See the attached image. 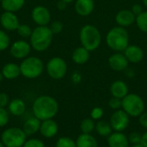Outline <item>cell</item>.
Instances as JSON below:
<instances>
[{
	"label": "cell",
	"mask_w": 147,
	"mask_h": 147,
	"mask_svg": "<svg viewBox=\"0 0 147 147\" xmlns=\"http://www.w3.org/2000/svg\"><path fill=\"white\" fill-rule=\"evenodd\" d=\"M59 112V103L57 100L51 96L43 95L38 96L33 102L32 114L40 121L53 119Z\"/></svg>",
	"instance_id": "1"
},
{
	"label": "cell",
	"mask_w": 147,
	"mask_h": 147,
	"mask_svg": "<svg viewBox=\"0 0 147 147\" xmlns=\"http://www.w3.org/2000/svg\"><path fill=\"white\" fill-rule=\"evenodd\" d=\"M106 42L109 47L117 53L124 52L129 45V34L123 27H115L111 28L106 36Z\"/></svg>",
	"instance_id": "2"
},
{
	"label": "cell",
	"mask_w": 147,
	"mask_h": 147,
	"mask_svg": "<svg viewBox=\"0 0 147 147\" xmlns=\"http://www.w3.org/2000/svg\"><path fill=\"white\" fill-rule=\"evenodd\" d=\"M53 37V34L50 28L47 26H39L32 32L30 36V45L38 52L45 51L51 45Z\"/></svg>",
	"instance_id": "3"
},
{
	"label": "cell",
	"mask_w": 147,
	"mask_h": 147,
	"mask_svg": "<svg viewBox=\"0 0 147 147\" xmlns=\"http://www.w3.org/2000/svg\"><path fill=\"white\" fill-rule=\"evenodd\" d=\"M79 38L82 47H85L90 52L96 50L102 41V35L100 31L96 27L91 24L84 25L81 28Z\"/></svg>",
	"instance_id": "4"
},
{
	"label": "cell",
	"mask_w": 147,
	"mask_h": 147,
	"mask_svg": "<svg viewBox=\"0 0 147 147\" xmlns=\"http://www.w3.org/2000/svg\"><path fill=\"white\" fill-rule=\"evenodd\" d=\"M28 136L22 128L10 127L3 131L0 140L5 147H22Z\"/></svg>",
	"instance_id": "5"
},
{
	"label": "cell",
	"mask_w": 147,
	"mask_h": 147,
	"mask_svg": "<svg viewBox=\"0 0 147 147\" xmlns=\"http://www.w3.org/2000/svg\"><path fill=\"white\" fill-rule=\"evenodd\" d=\"M44 69L43 62L37 57H28L20 65L21 74L28 79L39 78Z\"/></svg>",
	"instance_id": "6"
},
{
	"label": "cell",
	"mask_w": 147,
	"mask_h": 147,
	"mask_svg": "<svg viewBox=\"0 0 147 147\" xmlns=\"http://www.w3.org/2000/svg\"><path fill=\"white\" fill-rule=\"evenodd\" d=\"M121 108L129 116L138 117L144 113L145 102L139 95L127 94L122 99Z\"/></svg>",
	"instance_id": "7"
},
{
	"label": "cell",
	"mask_w": 147,
	"mask_h": 147,
	"mask_svg": "<svg viewBox=\"0 0 147 147\" xmlns=\"http://www.w3.org/2000/svg\"><path fill=\"white\" fill-rule=\"evenodd\" d=\"M47 71L49 77L53 79H61L67 72L66 62L59 57L53 58L47 64Z\"/></svg>",
	"instance_id": "8"
},
{
	"label": "cell",
	"mask_w": 147,
	"mask_h": 147,
	"mask_svg": "<svg viewBox=\"0 0 147 147\" xmlns=\"http://www.w3.org/2000/svg\"><path fill=\"white\" fill-rule=\"evenodd\" d=\"M109 123L115 132L124 131L129 124V115L124 111L118 109L110 117Z\"/></svg>",
	"instance_id": "9"
},
{
	"label": "cell",
	"mask_w": 147,
	"mask_h": 147,
	"mask_svg": "<svg viewBox=\"0 0 147 147\" xmlns=\"http://www.w3.org/2000/svg\"><path fill=\"white\" fill-rule=\"evenodd\" d=\"M32 18L39 26H47L51 21V14L45 6H36L32 10Z\"/></svg>",
	"instance_id": "10"
},
{
	"label": "cell",
	"mask_w": 147,
	"mask_h": 147,
	"mask_svg": "<svg viewBox=\"0 0 147 147\" xmlns=\"http://www.w3.org/2000/svg\"><path fill=\"white\" fill-rule=\"evenodd\" d=\"M59 132V125L53 119L42 121L40 123L39 133L46 139H52L57 135Z\"/></svg>",
	"instance_id": "11"
},
{
	"label": "cell",
	"mask_w": 147,
	"mask_h": 147,
	"mask_svg": "<svg viewBox=\"0 0 147 147\" xmlns=\"http://www.w3.org/2000/svg\"><path fill=\"white\" fill-rule=\"evenodd\" d=\"M31 45L25 40H16L10 47V53L16 59H25L29 54Z\"/></svg>",
	"instance_id": "12"
},
{
	"label": "cell",
	"mask_w": 147,
	"mask_h": 147,
	"mask_svg": "<svg viewBox=\"0 0 147 147\" xmlns=\"http://www.w3.org/2000/svg\"><path fill=\"white\" fill-rule=\"evenodd\" d=\"M128 60L127 59L126 56L122 53H116L111 55L109 59V65L110 68L116 71H121L127 69L128 66Z\"/></svg>",
	"instance_id": "13"
},
{
	"label": "cell",
	"mask_w": 147,
	"mask_h": 147,
	"mask_svg": "<svg viewBox=\"0 0 147 147\" xmlns=\"http://www.w3.org/2000/svg\"><path fill=\"white\" fill-rule=\"evenodd\" d=\"M124 55L130 63L137 64L144 59V52L142 48L137 45H128L124 50Z\"/></svg>",
	"instance_id": "14"
},
{
	"label": "cell",
	"mask_w": 147,
	"mask_h": 147,
	"mask_svg": "<svg viewBox=\"0 0 147 147\" xmlns=\"http://www.w3.org/2000/svg\"><path fill=\"white\" fill-rule=\"evenodd\" d=\"M0 22L2 26L9 31L16 30L19 24V21L17 16L14 14V12L5 11L1 15Z\"/></svg>",
	"instance_id": "15"
},
{
	"label": "cell",
	"mask_w": 147,
	"mask_h": 147,
	"mask_svg": "<svg viewBox=\"0 0 147 147\" xmlns=\"http://www.w3.org/2000/svg\"><path fill=\"white\" fill-rule=\"evenodd\" d=\"M115 21L120 27H128L136 21V16L131 9H121L115 16Z\"/></svg>",
	"instance_id": "16"
},
{
	"label": "cell",
	"mask_w": 147,
	"mask_h": 147,
	"mask_svg": "<svg viewBox=\"0 0 147 147\" xmlns=\"http://www.w3.org/2000/svg\"><path fill=\"white\" fill-rule=\"evenodd\" d=\"M27 106L25 102L21 98H14L9 101L8 111L13 116H22L26 113Z\"/></svg>",
	"instance_id": "17"
},
{
	"label": "cell",
	"mask_w": 147,
	"mask_h": 147,
	"mask_svg": "<svg viewBox=\"0 0 147 147\" xmlns=\"http://www.w3.org/2000/svg\"><path fill=\"white\" fill-rule=\"evenodd\" d=\"M95 9L94 0H76L75 10L82 16H90Z\"/></svg>",
	"instance_id": "18"
},
{
	"label": "cell",
	"mask_w": 147,
	"mask_h": 147,
	"mask_svg": "<svg viewBox=\"0 0 147 147\" xmlns=\"http://www.w3.org/2000/svg\"><path fill=\"white\" fill-rule=\"evenodd\" d=\"M40 123H41V121H40L35 116L32 115L24 121L22 128L24 131V133L27 134V136H31L39 132Z\"/></svg>",
	"instance_id": "19"
},
{
	"label": "cell",
	"mask_w": 147,
	"mask_h": 147,
	"mask_svg": "<svg viewBox=\"0 0 147 147\" xmlns=\"http://www.w3.org/2000/svg\"><path fill=\"white\" fill-rule=\"evenodd\" d=\"M109 147H128V138L121 132L112 133L108 138Z\"/></svg>",
	"instance_id": "20"
},
{
	"label": "cell",
	"mask_w": 147,
	"mask_h": 147,
	"mask_svg": "<svg viewBox=\"0 0 147 147\" xmlns=\"http://www.w3.org/2000/svg\"><path fill=\"white\" fill-rule=\"evenodd\" d=\"M110 93L114 97L123 99L128 94V87L125 82L121 80H117L111 84Z\"/></svg>",
	"instance_id": "21"
},
{
	"label": "cell",
	"mask_w": 147,
	"mask_h": 147,
	"mask_svg": "<svg viewBox=\"0 0 147 147\" xmlns=\"http://www.w3.org/2000/svg\"><path fill=\"white\" fill-rule=\"evenodd\" d=\"M2 74L4 78L12 80L18 78L21 74L20 66L15 63H8L3 65L2 69Z\"/></svg>",
	"instance_id": "22"
},
{
	"label": "cell",
	"mask_w": 147,
	"mask_h": 147,
	"mask_svg": "<svg viewBox=\"0 0 147 147\" xmlns=\"http://www.w3.org/2000/svg\"><path fill=\"white\" fill-rule=\"evenodd\" d=\"M71 58H72V60L76 64H78V65H84L90 59V51L87 50L84 47H77L73 51Z\"/></svg>",
	"instance_id": "23"
},
{
	"label": "cell",
	"mask_w": 147,
	"mask_h": 147,
	"mask_svg": "<svg viewBox=\"0 0 147 147\" xmlns=\"http://www.w3.org/2000/svg\"><path fill=\"white\" fill-rule=\"evenodd\" d=\"M77 147H98L97 140L90 134H82L76 140Z\"/></svg>",
	"instance_id": "24"
},
{
	"label": "cell",
	"mask_w": 147,
	"mask_h": 147,
	"mask_svg": "<svg viewBox=\"0 0 147 147\" xmlns=\"http://www.w3.org/2000/svg\"><path fill=\"white\" fill-rule=\"evenodd\" d=\"M25 0H2L1 4L5 11L16 12L22 8Z\"/></svg>",
	"instance_id": "25"
},
{
	"label": "cell",
	"mask_w": 147,
	"mask_h": 147,
	"mask_svg": "<svg viewBox=\"0 0 147 147\" xmlns=\"http://www.w3.org/2000/svg\"><path fill=\"white\" fill-rule=\"evenodd\" d=\"M96 133L102 136V137H109L113 131V128L110 125V123L105 121H99L96 124Z\"/></svg>",
	"instance_id": "26"
},
{
	"label": "cell",
	"mask_w": 147,
	"mask_h": 147,
	"mask_svg": "<svg viewBox=\"0 0 147 147\" xmlns=\"http://www.w3.org/2000/svg\"><path fill=\"white\" fill-rule=\"evenodd\" d=\"M80 128L83 134H91L96 128V124L92 119L87 118L82 121L80 124Z\"/></svg>",
	"instance_id": "27"
},
{
	"label": "cell",
	"mask_w": 147,
	"mask_h": 147,
	"mask_svg": "<svg viewBox=\"0 0 147 147\" xmlns=\"http://www.w3.org/2000/svg\"><path fill=\"white\" fill-rule=\"evenodd\" d=\"M138 28L144 33H147V11H143L136 16L135 21Z\"/></svg>",
	"instance_id": "28"
},
{
	"label": "cell",
	"mask_w": 147,
	"mask_h": 147,
	"mask_svg": "<svg viewBox=\"0 0 147 147\" xmlns=\"http://www.w3.org/2000/svg\"><path fill=\"white\" fill-rule=\"evenodd\" d=\"M55 147H77L76 141L69 137H60L56 141Z\"/></svg>",
	"instance_id": "29"
},
{
	"label": "cell",
	"mask_w": 147,
	"mask_h": 147,
	"mask_svg": "<svg viewBox=\"0 0 147 147\" xmlns=\"http://www.w3.org/2000/svg\"><path fill=\"white\" fill-rule=\"evenodd\" d=\"M17 33L20 36L23 37V38H28L30 37L32 34L33 30L31 29V28L27 25V24H20L17 28Z\"/></svg>",
	"instance_id": "30"
},
{
	"label": "cell",
	"mask_w": 147,
	"mask_h": 147,
	"mask_svg": "<svg viewBox=\"0 0 147 147\" xmlns=\"http://www.w3.org/2000/svg\"><path fill=\"white\" fill-rule=\"evenodd\" d=\"M9 121V113L6 108L0 107V128L8 125Z\"/></svg>",
	"instance_id": "31"
},
{
	"label": "cell",
	"mask_w": 147,
	"mask_h": 147,
	"mask_svg": "<svg viewBox=\"0 0 147 147\" xmlns=\"http://www.w3.org/2000/svg\"><path fill=\"white\" fill-rule=\"evenodd\" d=\"M22 147H46V146L41 140L38 138H30L25 141Z\"/></svg>",
	"instance_id": "32"
},
{
	"label": "cell",
	"mask_w": 147,
	"mask_h": 147,
	"mask_svg": "<svg viewBox=\"0 0 147 147\" xmlns=\"http://www.w3.org/2000/svg\"><path fill=\"white\" fill-rule=\"evenodd\" d=\"M9 37L3 30H0V51L5 50L9 45Z\"/></svg>",
	"instance_id": "33"
},
{
	"label": "cell",
	"mask_w": 147,
	"mask_h": 147,
	"mask_svg": "<svg viewBox=\"0 0 147 147\" xmlns=\"http://www.w3.org/2000/svg\"><path fill=\"white\" fill-rule=\"evenodd\" d=\"M109 107L112 109H115V110H118L121 108L122 106V99H120V98H117V97H112L109 102Z\"/></svg>",
	"instance_id": "34"
},
{
	"label": "cell",
	"mask_w": 147,
	"mask_h": 147,
	"mask_svg": "<svg viewBox=\"0 0 147 147\" xmlns=\"http://www.w3.org/2000/svg\"><path fill=\"white\" fill-rule=\"evenodd\" d=\"M49 28L53 34H57L63 30V24L59 21H54L51 23V26Z\"/></svg>",
	"instance_id": "35"
},
{
	"label": "cell",
	"mask_w": 147,
	"mask_h": 147,
	"mask_svg": "<svg viewBox=\"0 0 147 147\" xmlns=\"http://www.w3.org/2000/svg\"><path fill=\"white\" fill-rule=\"evenodd\" d=\"M141 138H142V135H140V134H139L137 132H134V133L130 134V135L128 137V141L132 145L140 144L141 143Z\"/></svg>",
	"instance_id": "36"
},
{
	"label": "cell",
	"mask_w": 147,
	"mask_h": 147,
	"mask_svg": "<svg viewBox=\"0 0 147 147\" xmlns=\"http://www.w3.org/2000/svg\"><path fill=\"white\" fill-rule=\"evenodd\" d=\"M103 115V110L100 107L94 108L90 112V116L92 120H100Z\"/></svg>",
	"instance_id": "37"
},
{
	"label": "cell",
	"mask_w": 147,
	"mask_h": 147,
	"mask_svg": "<svg viewBox=\"0 0 147 147\" xmlns=\"http://www.w3.org/2000/svg\"><path fill=\"white\" fill-rule=\"evenodd\" d=\"M9 101H10L9 97L6 93H4V92L0 93V107H2V108L8 107Z\"/></svg>",
	"instance_id": "38"
},
{
	"label": "cell",
	"mask_w": 147,
	"mask_h": 147,
	"mask_svg": "<svg viewBox=\"0 0 147 147\" xmlns=\"http://www.w3.org/2000/svg\"><path fill=\"white\" fill-rule=\"evenodd\" d=\"M140 124L144 127L147 129V112H144L143 114H141L140 115V119H139Z\"/></svg>",
	"instance_id": "39"
},
{
	"label": "cell",
	"mask_w": 147,
	"mask_h": 147,
	"mask_svg": "<svg viewBox=\"0 0 147 147\" xmlns=\"http://www.w3.org/2000/svg\"><path fill=\"white\" fill-rule=\"evenodd\" d=\"M132 11H133V13L137 16H139L140 14H141L142 12H143V9H142V6L140 5V4H139V3H136V4H134L133 5V7H132V9H131Z\"/></svg>",
	"instance_id": "40"
},
{
	"label": "cell",
	"mask_w": 147,
	"mask_h": 147,
	"mask_svg": "<svg viewBox=\"0 0 147 147\" xmlns=\"http://www.w3.org/2000/svg\"><path fill=\"white\" fill-rule=\"evenodd\" d=\"M82 78H81V75L78 73V72H74L71 76V80L74 84H78L80 83Z\"/></svg>",
	"instance_id": "41"
},
{
	"label": "cell",
	"mask_w": 147,
	"mask_h": 147,
	"mask_svg": "<svg viewBox=\"0 0 147 147\" xmlns=\"http://www.w3.org/2000/svg\"><path fill=\"white\" fill-rule=\"evenodd\" d=\"M66 4H67V3H65V2H64L62 0H59L58 2V3H57V8L59 10H64L66 8Z\"/></svg>",
	"instance_id": "42"
},
{
	"label": "cell",
	"mask_w": 147,
	"mask_h": 147,
	"mask_svg": "<svg viewBox=\"0 0 147 147\" xmlns=\"http://www.w3.org/2000/svg\"><path fill=\"white\" fill-rule=\"evenodd\" d=\"M144 147H147V132L145 133L144 134H142V138H141V143H140Z\"/></svg>",
	"instance_id": "43"
},
{
	"label": "cell",
	"mask_w": 147,
	"mask_h": 147,
	"mask_svg": "<svg viewBox=\"0 0 147 147\" xmlns=\"http://www.w3.org/2000/svg\"><path fill=\"white\" fill-rule=\"evenodd\" d=\"M131 147H144L141 144H137V145H133Z\"/></svg>",
	"instance_id": "44"
},
{
	"label": "cell",
	"mask_w": 147,
	"mask_h": 147,
	"mask_svg": "<svg viewBox=\"0 0 147 147\" xmlns=\"http://www.w3.org/2000/svg\"><path fill=\"white\" fill-rule=\"evenodd\" d=\"M3 78H3V74H2V71H0V83L3 81Z\"/></svg>",
	"instance_id": "45"
},
{
	"label": "cell",
	"mask_w": 147,
	"mask_h": 147,
	"mask_svg": "<svg viewBox=\"0 0 147 147\" xmlns=\"http://www.w3.org/2000/svg\"><path fill=\"white\" fill-rule=\"evenodd\" d=\"M62 1H64V2H65V3H71V2H73L74 0H62Z\"/></svg>",
	"instance_id": "46"
},
{
	"label": "cell",
	"mask_w": 147,
	"mask_h": 147,
	"mask_svg": "<svg viewBox=\"0 0 147 147\" xmlns=\"http://www.w3.org/2000/svg\"><path fill=\"white\" fill-rule=\"evenodd\" d=\"M143 3L146 7H147V0H143Z\"/></svg>",
	"instance_id": "47"
},
{
	"label": "cell",
	"mask_w": 147,
	"mask_h": 147,
	"mask_svg": "<svg viewBox=\"0 0 147 147\" xmlns=\"http://www.w3.org/2000/svg\"><path fill=\"white\" fill-rule=\"evenodd\" d=\"M0 147H5L4 146V145L3 144V142H2L1 140H0Z\"/></svg>",
	"instance_id": "48"
},
{
	"label": "cell",
	"mask_w": 147,
	"mask_h": 147,
	"mask_svg": "<svg viewBox=\"0 0 147 147\" xmlns=\"http://www.w3.org/2000/svg\"><path fill=\"white\" fill-rule=\"evenodd\" d=\"M146 52H147V46H146Z\"/></svg>",
	"instance_id": "49"
},
{
	"label": "cell",
	"mask_w": 147,
	"mask_h": 147,
	"mask_svg": "<svg viewBox=\"0 0 147 147\" xmlns=\"http://www.w3.org/2000/svg\"><path fill=\"white\" fill-rule=\"evenodd\" d=\"M1 1H2V0H0V2H1Z\"/></svg>",
	"instance_id": "50"
}]
</instances>
